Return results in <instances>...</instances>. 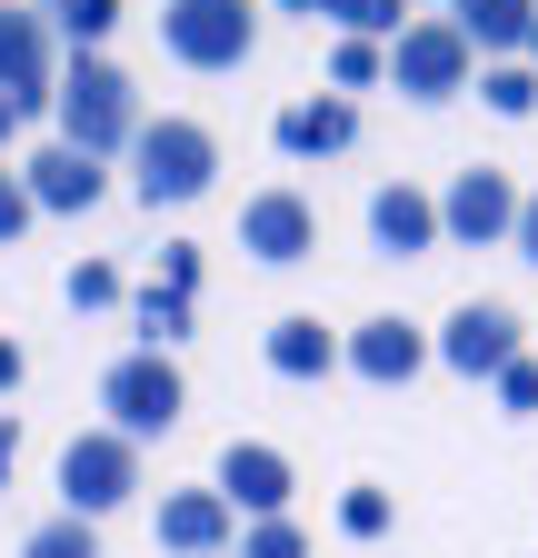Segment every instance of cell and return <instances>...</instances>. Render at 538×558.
<instances>
[{
    "mask_svg": "<svg viewBox=\"0 0 538 558\" xmlns=\"http://www.w3.org/2000/svg\"><path fill=\"white\" fill-rule=\"evenodd\" d=\"M240 529H230V499H220V488H170V499H160V548L170 558H220Z\"/></svg>",
    "mask_w": 538,
    "mask_h": 558,
    "instance_id": "cell-13",
    "label": "cell"
},
{
    "mask_svg": "<svg viewBox=\"0 0 538 558\" xmlns=\"http://www.w3.org/2000/svg\"><path fill=\"white\" fill-rule=\"evenodd\" d=\"M240 250H249V259H269V269L309 259V250H319V209H309L299 190H259V199L240 209Z\"/></svg>",
    "mask_w": 538,
    "mask_h": 558,
    "instance_id": "cell-10",
    "label": "cell"
},
{
    "mask_svg": "<svg viewBox=\"0 0 538 558\" xmlns=\"http://www.w3.org/2000/svg\"><path fill=\"white\" fill-rule=\"evenodd\" d=\"M369 81H389L379 40H340V50H329V90H369Z\"/></svg>",
    "mask_w": 538,
    "mask_h": 558,
    "instance_id": "cell-24",
    "label": "cell"
},
{
    "mask_svg": "<svg viewBox=\"0 0 538 558\" xmlns=\"http://www.w3.org/2000/svg\"><path fill=\"white\" fill-rule=\"evenodd\" d=\"M21 558H100V538H90V519L60 509L50 529H30V538H21Z\"/></svg>",
    "mask_w": 538,
    "mask_h": 558,
    "instance_id": "cell-23",
    "label": "cell"
},
{
    "mask_svg": "<svg viewBox=\"0 0 538 558\" xmlns=\"http://www.w3.org/2000/svg\"><path fill=\"white\" fill-rule=\"evenodd\" d=\"M0 90L11 110H60V70H50V21L40 11H0Z\"/></svg>",
    "mask_w": 538,
    "mask_h": 558,
    "instance_id": "cell-9",
    "label": "cell"
},
{
    "mask_svg": "<svg viewBox=\"0 0 538 558\" xmlns=\"http://www.w3.org/2000/svg\"><path fill=\"white\" fill-rule=\"evenodd\" d=\"M11 389H21V349L0 339V399H11Z\"/></svg>",
    "mask_w": 538,
    "mask_h": 558,
    "instance_id": "cell-32",
    "label": "cell"
},
{
    "mask_svg": "<svg viewBox=\"0 0 538 558\" xmlns=\"http://www.w3.org/2000/svg\"><path fill=\"white\" fill-rule=\"evenodd\" d=\"M220 499L249 509V519H280L290 509V459L269 449V439H230L220 449Z\"/></svg>",
    "mask_w": 538,
    "mask_h": 558,
    "instance_id": "cell-12",
    "label": "cell"
},
{
    "mask_svg": "<svg viewBox=\"0 0 538 558\" xmlns=\"http://www.w3.org/2000/svg\"><path fill=\"white\" fill-rule=\"evenodd\" d=\"M439 360H449L458 379H499L509 360H528V329H518V310H499V300H468V310H449V329H439Z\"/></svg>",
    "mask_w": 538,
    "mask_h": 558,
    "instance_id": "cell-8",
    "label": "cell"
},
{
    "mask_svg": "<svg viewBox=\"0 0 538 558\" xmlns=\"http://www.w3.org/2000/svg\"><path fill=\"white\" fill-rule=\"evenodd\" d=\"M30 209H40V199H30V180H21V170H0V250L30 230Z\"/></svg>",
    "mask_w": 538,
    "mask_h": 558,
    "instance_id": "cell-27",
    "label": "cell"
},
{
    "mask_svg": "<svg viewBox=\"0 0 538 558\" xmlns=\"http://www.w3.org/2000/svg\"><path fill=\"white\" fill-rule=\"evenodd\" d=\"M21 180H30V199H40V209H90V199H100V160H81L71 140H50V150H40Z\"/></svg>",
    "mask_w": 538,
    "mask_h": 558,
    "instance_id": "cell-16",
    "label": "cell"
},
{
    "mask_svg": "<svg viewBox=\"0 0 538 558\" xmlns=\"http://www.w3.org/2000/svg\"><path fill=\"white\" fill-rule=\"evenodd\" d=\"M439 230L458 240V250H499V240H518V190H509V170H458L449 190H439Z\"/></svg>",
    "mask_w": 538,
    "mask_h": 558,
    "instance_id": "cell-7",
    "label": "cell"
},
{
    "mask_svg": "<svg viewBox=\"0 0 538 558\" xmlns=\"http://www.w3.org/2000/svg\"><path fill=\"white\" fill-rule=\"evenodd\" d=\"M240 558H309V538H299L290 519H249V529H240Z\"/></svg>",
    "mask_w": 538,
    "mask_h": 558,
    "instance_id": "cell-25",
    "label": "cell"
},
{
    "mask_svg": "<svg viewBox=\"0 0 538 558\" xmlns=\"http://www.w3.org/2000/svg\"><path fill=\"white\" fill-rule=\"evenodd\" d=\"M389 81L409 90V100H449V90L479 81V50L458 40V21H409V31L389 40Z\"/></svg>",
    "mask_w": 538,
    "mask_h": 558,
    "instance_id": "cell-6",
    "label": "cell"
},
{
    "mask_svg": "<svg viewBox=\"0 0 538 558\" xmlns=\"http://www.w3.org/2000/svg\"><path fill=\"white\" fill-rule=\"evenodd\" d=\"M60 140H71L81 160H110V150H130L140 140V90H130V70H110L100 50H81L71 70H60Z\"/></svg>",
    "mask_w": 538,
    "mask_h": 558,
    "instance_id": "cell-1",
    "label": "cell"
},
{
    "mask_svg": "<svg viewBox=\"0 0 538 558\" xmlns=\"http://www.w3.org/2000/svg\"><path fill=\"white\" fill-rule=\"evenodd\" d=\"M110 300H120V269L81 259V269H71V310H110Z\"/></svg>",
    "mask_w": 538,
    "mask_h": 558,
    "instance_id": "cell-29",
    "label": "cell"
},
{
    "mask_svg": "<svg viewBox=\"0 0 538 558\" xmlns=\"http://www.w3.org/2000/svg\"><path fill=\"white\" fill-rule=\"evenodd\" d=\"M160 40H170L180 70H240L249 40H259V11H249V0H170Z\"/></svg>",
    "mask_w": 538,
    "mask_h": 558,
    "instance_id": "cell-4",
    "label": "cell"
},
{
    "mask_svg": "<svg viewBox=\"0 0 538 558\" xmlns=\"http://www.w3.org/2000/svg\"><path fill=\"white\" fill-rule=\"evenodd\" d=\"M509 250H518V259H528V269H538V190H528V199H518V240H509Z\"/></svg>",
    "mask_w": 538,
    "mask_h": 558,
    "instance_id": "cell-31",
    "label": "cell"
},
{
    "mask_svg": "<svg viewBox=\"0 0 538 558\" xmlns=\"http://www.w3.org/2000/svg\"><path fill=\"white\" fill-rule=\"evenodd\" d=\"M189 279H199V250H170V259H160V290H180V300H189Z\"/></svg>",
    "mask_w": 538,
    "mask_h": 558,
    "instance_id": "cell-30",
    "label": "cell"
},
{
    "mask_svg": "<svg viewBox=\"0 0 538 558\" xmlns=\"http://www.w3.org/2000/svg\"><path fill=\"white\" fill-rule=\"evenodd\" d=\"M429 360H439V349H429L409 319H369V329L350 339V369H359V379H379V389H409Z\"/></svg>",
    "mask_w": 538,
    "mask_h": 558,
    "instance_id": "cell-14",
    "label": "cell"
},
{
    "mask_svg": "<svg viewBox=\"0 0 538 558\" xmlns=\"http://www.w3.org/2000/svg\"><path fill=\"white\" fill-rule=\"evenodd\" d=\"M280 11H309V21H319V11H340V0H280Z\"/></svg>",
    "mask_w": 538,
    "mask_h": 558,
    "instance_id": "cell-34",
    "label": "cell"
},
{
    "mask_svg": "<svg viewBox=\"0 0 538 558\" xmlns=\"http://www.w3.org/2000/svg\"><path fill=\"white\" fill-rule=\"evenodd\" d=\"M30 11H40V21H50V31H71V40H81V50H90V40H100V31H110V21H120V0H30Z\"/></svg>",
    "mask_w": 538,
    "mask_h": 558,
    "instance_id": "cell-21",
    "label": "cell"
},
{
    "mask_svg": "<svg viewBox=\"0 0 538 558\" xmlns=\"http://www.w3.org/2000/svg\"><path fill=\"white\" fill-rule=\"evenodd\" d=\"M340 360H350V349L329 339L319 319H280V329H269V369H280V379H329Z\"/></svg>",
    "mask_w": 538,
    "mask_h": 558,
    "instance_id": "cell-18",
    "label": "cell"
},
{
    "mask_svg": "<svg viewBox=\"0 0 538 558\" xmlns=\"http://www.w3.org/2000/svg\"><path fill=\"white\" fill-rule=\"evenodd\" d=\"M130 319H140V349H170V339H189V300H180V290H160V279H150L140 300H130Z\"/></svg>",
    "mask_w": 538,
    "mask_h": 558,
    "instance_id": "cell-20",
    "label": "cell"
},
{
    "mask_svg": "<svg viewBox=\"0 0 538 558\" xmlns=\"http://www.w3.org/2000/svg\"><path fill=\"white\" fill-rule=\"evenodd\" d=\"M489 389H499V409H509V418H528V409H538V360H509Z\"/></svg>",
    "mask_w": 538,
    "mask_h": 558,
    "instance_id": "cell-28",
    "label": "cell"
},
{
    "mask_svg": "<svg viewBox=\"0 0 538 558\" xmlns=\"http://www.w3.org/2000/svg\"><path fill=\"white\" fill-rule=\"evenodd\" d=\"M11 459H21V439H11V429H0V488H11Z\"/></svg>",
    "mask_w": 538,
    "mask_h": 558,
    "instance_id": "cell-33",
    "label": "cell"
},
{
    "mask_svg": "<svg viewBox=\"0 0 538 558\" xmlns=\"http://www.w3.org/2000/svg\"><path fill=\"white\" fill-rule=\"evenodd\" d=\"M479 100H489L499 120H528V110H538V70H528V60H489V70H479Z\"/></svg>",
    "mask_w": 538,
    "mask_h": 558,
    "instance_id": "cell-19",
    "label": "cell"
},
{
    "mask_svg": "<svg viewBox=\"0 0 538 558\" xmlns=\"http://www.w3.org/2000/svg\"><path fill=\"white\" fill-rule=\"evenodd\" d=\"M340 529L350 538H379L389 529V488H350V499H340Z\"/></svg>",
    "mask_w": 538,
    "mask_h": 558,
    "instance_id": "cell-26",
    "label": "cell"
},
{
    "mask_svg": "<svg viewBox=\"0 0 538 558\" xmlns=\"http://www.w3.org/2000/svg\"><path fill=\"white\" fill-rule=\"evenodd\" d=\"M449 21H458L468 50H499L509 60V50H528V21L538 11H528V0H449Z\"/></svg>",
    "mask_w": 538,
    "mask_h": 558,
    "instance_id": "cell-17",
    "label": "cell"
},
{
    "mask_svg": "<svg viewBox=\"0 0 538 558\" xmlns=\"http://www.w3.org/2000/svg\"><path fill=\"white\" fill-rule=\"evenodd\" d=\"M329 21H340V40H379V50L409 31V21H399V0H340Z\"/></svg>",
    "mask_w": 538,
    "mask_h": 558,
    "instance_id": "cell-22",
    "label": "cell"
},
{
    "mask_svg": "<svg viewBox=\"0 0 538 558\" xmlns=\"http://www.w3.org/2000/svg\"><path fill=\"white\" fill-rule=\"evenodd\" d=\"M130 488H140V439H120V429H81L71 449H60V499H71V519L120 509Z\"/></svg>",
    "mask_w": 538,
    "mask_h": 558,
    "instance_id": "cell-5",
    "label": "cell"
},
{
    "mask_svg": "<svg viewBox=\"0 0 538 558\" xmlns=\"http://www.w3.org/2000/svg\"><path fill=\"white\" fill-rule=\"evenodd\" d=\"M528 70H538V21H528Z\"/></svg>",
    "mask_w": 538,
    "mask_h": 558,
    "instance_id": "cell-36",
    "label": "cell"
},
{
    "mask_svg": "<svg viewBox=\"0 0 538 558\" xmlns=\"http://www.w3.org/2000/svg\"><path fill=\"white\" fill-rule=\"evenodd\" d=\"M528 11H538V0H528Z\"/></svg>",
    "mask_w": 538,
    "mask_h": 558,
    "instance_id": "cell-37",
    "label": "cell"
},
{
    "mask_svg": "<svg viewBox=\"0 0 538 558\" xmlns=\"http://www.w3.org/2000/svg\"><path fill=\"white\" fill-rule=\"evenodd\" d=\"M369 240H379L389 259L439 250V240H449V230H439V199H429V190H409V180H379V190H369Z\"/></svg>",
    "mask_w": 538,
    "mask_h": 558,
    "instance_id": "cell-11",
    "label": "cell"
},
{
    "mask_svg": "<svg viewBox=\"0 0 538 558\" xmlns=\"http://www.w3.org/2000/svg\"><path fill=\"white\" fill-rule=\"evenodd\" d=\"M11 130H21V110H11V90H0V140H11Z\"/></svg>",
    "mask_w": 538,
    "mask_h": 558,
    "instance_id": "cell-35",
    "label": "cell"
},
{
    "mask_svg": "<svg viewBox=\"0 0 538 558\" xmlns=\"http://www.w3.org/2000/svg\"><path fill=\"white\" fill-rule=\"evenodd\" d=\"M350 140H359V110H350L340 90L280 110V150H290V160H329V150H350Z\"/></svg>",
    "mask_w": 538,
    "mask_h": 558,
    "instance_id": "cell-15",
    "label": "cell"
},
{
    "mask_svg": "<svg viewBox=\"0 0 538 558\" xmlns=\"http://www.w3.org/2000/svg\"><path fill=\"white\" fill-rule=\"evenodd\" d=\"M220 180V140L199 120H140V140H130V190H140L150 209H180Z\"/></svg>",
    "mask_w": 538,
    "mask_h": 558,
    "instance_id": "cell-2",
    "label": "cell"
},
{
    "mask_svg": "<svg viewBox=\"0 0 538 558\" xmlns=\"http://www.w3.org/2000/svg\"><path fill=\"white\" fill-rule=\"evenodd\" d=\"M180 369H170V349H130V360H110V379H100V409H110V429L120 439H160V429H180Z\"/></svg>",
    "mask_w": 538,
    "mask_h": 558,
    "instance_id": "cell-3",
    "label": "cell"
}]
</instances>
